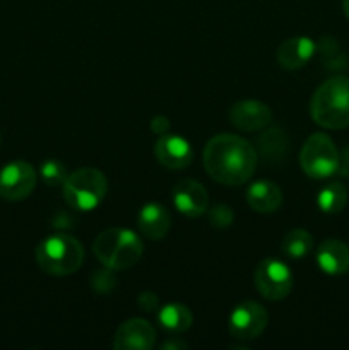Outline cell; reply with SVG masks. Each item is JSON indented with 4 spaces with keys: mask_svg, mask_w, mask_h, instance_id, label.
Listing matches in <instances>:
<instances>
[{
    "mask_svg": "<svg viewBox=\"0 0 349 350\" xmlns=\"http://www.w3.org/2000/svg\"><path fill=\"white\" fill-rule=\"evenodd\" d=\"M257 149L267 163H281L289 154V137L279 126H272L260 133L259 140H257Z\"/></svg>",
    "mask_w": 349,
    "mask_h": 350,
    "instance_id": "ac0fdd59",
    "label": "cell"
},
{
    "mask_svg": "<svg viewBox=\"0 0 349 350\" xmlns=\"http://www.w3.org/2000/svg\"><path fill=\"white\" fill-rule=\"evenodd\" d=\"M151 130H153L154 133H157V135H163V133H166L168 130H170V120L163 115L154 116V118L151 120Z\"/></svg>",
    "mask_w": 349,
    "mask_h": 350,
    "instance_id": "d4e9b609",
    "label": "cell"
},
{
    "mask_svg": "<svg viewBox=\"0 0 349 350\" xmlns=\"http://www.w3.org/2000/svg\"><path fill=\"white\" fill-rule=\"evenodd\" d=\"M318 207L325 214H337L346 207L348 202V191L341 183H331L322 188L317 197Z\"/></svg>",
    "mask_w": 349,
    "mask_h": 350,
    "instance_id": "44dd1931",
    "label": "cell"
},
{
    "mask_svg": "<svg viewBox=\"0 0 349 350\" xmlns=\"http://www.w3.org/2000/svg\"><path fill=\"white\" fill-rule=\"evenodd\" d=\"M315 53V43L307 36H294L284 41L277 50V64L286 70H298L310 62Z\"/></svg>",
    "mask_w": 349,
    "mask_h": 350,
    "instance_id": "9a60e30c",
    "label": "cell"
},
{
    "mask_svg": "<svg viewBox=\"0 0 349 350\" xmlns=\"http://www.w3.org/2000/svg\"><path fill=\"white\" fill-rule=\"evenodd\" d=\"M300 164L305 174L315 180H324L337 173L341 157L335 144L327 133H313L303 144L300 152Z\"/></svg>",
    "mask_w": 349,
    "mask_h": 350,
    "instance_id": "8992f818",
    "label": "cell"
},
{
    "mask_svg": "<svg viewBox=\"0 0 349 350\" xmlns=\"http://www.w3.org/2000/svg\"><path fill=\"white\" fill-rule=\"evenodd\" d=\"M229 122L238 130L245 132H257L262 130L272 122V109L262 101L257 99H243L235 103L229 108Z\"/></svg>",
    "mask_w": 349,
    "mask_h": 350,
    "instance_id": "30bf717a",
    "label": "cell"
},
{
    "mask_svg": "<svg viewBox=\"0 0 349 350\" xmlns=\"http://www.w3.org/2000/svg\"><path fill=\"white\" fill-rule=\"evenodd\" d=\"M246 202L259 214H272L283 204V191L274 181L259 180L246 190Z\"/></svg>",
    "mask_w": 349,
    "mask_h": 350,
    "instance_id": "2e32d148",
    "label": "cell"
},
{
    "mask_svg": "<svg viewBox=\"0 0 349 350\" xmlns=\"http://www.w3.org/2000/svg\"><path fill=\"white\" fill-rule=\"evenodd\" d=\"M204 167L209 176L226 187H238L253 176L257 149L235 133L212 137L204 149Z\"/></svg>",
    "mask_w": 349,
    "mask_h": 350,
    "instance_id": "6da1fadb",
    "label": "cell"
},
{
    "mask_svg": "<svg viewBox=\"0 0 349 350\" xmlns=\"http://www.w3.org/2000/svg\"><path fill=\"white\" fill-rule=\"evenodd\" d=\"M36 262L50 275H70L81 269L84 248L79 239L68 234L48 236L36 246Z\"/></svg>",
    "mask_w": 349,
    "mask_h": 350,
    "instance_id": "277c9868",
    "label": "cell"
},
{
    "mask_svg": "<svg viewBox=\"0 0 349 350\" xmlns=\"http://www.w3.org/2000/svg\"><path fill=\"white\" fill-rule=\"evenodd\" d=\"M313 248V236L305 229H293L283 239L281 250L289 258H305Z\"/></svg>",
    "mask_w": 349,
    "mask_h": 350,
    "instance_id": "ffe728a7",
    "label": "cell"
},
{
    "mask_svg": "<svg viewBox=\"0 0 349 350\" xmlns=\"http://www.w3.org/2000/svg\"><path fill=\"white\" fill-rule=\"evenodd\" d=\"M144 245L130 229L112 228L99 232L92 245L96 258L112 270H127L139 262Z\"/></svg>",
    "mask_w": 349,
    "mask_h": 350,
    "instance_id": "3957f363",
    "label": "cell"
},
{
    "mask_svg": "<svg viewBox=\"0 0 349 350\" xmlns=\"http://www.w3.org/2000/svg\"><path fill=\"white\" fill-rule=\"evenodd\" d=\"M108 180L96 167H81L67 176L64 198L74 211L88 212L98 207L106 197Z\"/></svg>",
    "mask_w": 349,
    "mask_h": 350,
    "instance_id": "5b68a950",
    "label": "cell"
},
{
    "mask_svg": "<svg viewBox=\"0 0 349 350\" xmlns=\"http://www.w3.org/2000/svg\"><path fill=\"white\" fill-rule=\"evenodd\" d=\"M41 180L44 181V185L48 187H64L65 180H67L68 173L67 167L57 159H48L41 164Z\"/></svg>",
    "mask_w": 349,
    "mask_h": 350,
    "instance_id": "7402d4cb",
    "label": "cell"
},
{
    "mask_svg": "<svg viewBox=\"0 0 349 350\" xmlns=\"http://www.w3.org/2000/svg\"><path fill=\"white\" fill-rule=\"evenodd\" d=\"M342 9H344L346 17L349 19V0H342Z\"/></svg>",
    "mask_w": 349,
    "mask_h": 350,
    "instance_id": "4316f807",
    "label": "cell"
},
{
    "mask_svg": "<svg viewBox=\"0 0 349 350\" xmlns=\"http://www.w3.org/2000/svg\"><path fill=\"white\" fill-rule=\"evenodd\" d=\"M0 140H2V137H0Z\"/></svg>",
    "mask_w": 349,
    "mask_h": 350,
    "instance_id": "83f0119b",
    "label": "cell"
},
{
    "mask_svg": "<svg viewBox=\"0 0 349 350\" xmlns=\"http://www.w3.org/2000/svg\"><path fill=\"white\" fill-rule=\"evenodd\" d=\"M317 263L328 275L346 273L349 270V248L339 239H325L317 250Z\"/></svg>",
    "mask_w": 349,
    "mask_h": 350,
    "instance_id": "e0dca14e",
    "label": "cell"
},
{
    "mask_svg": "<svg viewBox=\"0 0 349 350\" xmlns=\"http://www.w3.org/2000/svg\"><path fill=\"white\" fill-rule=\"evenodd\" d=\"M154 154L159 164H163L168 170H185L190 166L194 159V150H192L190 142L180 135H171V133H163L157 139Z\"/></svg>",
    "mask_w": 349,
    "mask_h": 350,
    "instance_id": "4fadbf2b",
    "label": "cell"
},
{
    "mask_svg": "<svg viewBox=\"0 0 349 350\" xmlns=\"http://www.w3.org/2000/svg\"><path fill=\"white\" fill-rule=\"evenodd\" d=\"M36 187V170L26 161H14L0 171V197L9 202L24 200Z\"/></svg>",
    "mask_w": 349,
    "mask_h": 350,
    "instance_id": "ba28073f",
    "label": "cell"
},
{
    "mask_svg": "<svg viewBox=\"0 0 349 350\" xmlns=\"http://www.w3.org/2000/svg\"><path fill=\"white\" fill-rule=\"evenodd\" d=\"M157 304H159L157 296L154 293H149V291H144V293H140L139 297H137V306L142 311L157 310Z\"/></svg>",
    "mask_w": 349,
    "mask_h": 350,
    "instance_id": "cb8c5ba5",
    "label": "cell"
},
{
    "mask_svg": "<svg viewBox=\"0 0 349 350\" xmlns=\"http://www.w3.org/2000/svg\"><path fill=\"white\" fill-rule=\"evenodd\" d=\"M187 347V344H183V342H166V344L163 345V349H185Z\"/></svg>",
    "mask_w": 349,
    "mask_h": 350,
    "instance_id": "484cf974",
    "label": "cell"
},
{
    "mask_svg": "<svg viewBox=\"0 0 349 350\" xmlns=\"http://www.w3.org/2000/svg\"><path fill=\"white\" fill-rule=\"evenodd\" d=\"M269 323L266 308L253 301H245L231 311L228 320L229 334L242 340H252L262 335Z\"/></svg>",
    "mask_w": 349,
    "mask_h": 350,
    "instance_id": "9c48e42d",
    "label": "cell"
},
{
    "mask_svg": "<svg viewBox=\"0 0 349 350\" xmlns=\"http://www.w3.org/2000/svg\"><path fill=\"white\" fill-rule=\"evenodd\" d=\"M157 320L164 330L171 332V334H181L192 327L194 317L187 306L180 303H171L161 308L157 313Z\"/></svg>",
    "mask_w": 349,
    "mask_h": 350,
    "instance_id": "d6986e66",
    "label": "cell"
},
{
    "mask_svg": "<svg viewBox=\"0 0 349 350\" xmlns=\"http://www.w3.org/2000/svg\"><path fill=\"white\" fill-rule=\"evenodd\" d=\"M173 204L185 217H201L207 211V190L198 181L185 178L173 187Z\"/></svg>",
    "mask_w": 349,
    "mask_h": 350,
    "instance_id": "7c38bea8",
    "label": "cell"
},
{
    "mask_svg": "<svg viewBox=\"0 0 349 350\" xmlns=\"http://www.w3.org/2000/svg\"><path fill=\"white\" fill-rule=\"evenodd\" d=\"M137 228H139L140 234L144 238L151 239V241L163 239L171 228L170 212L163 205L151 202V204L144 205L140 208L139 219H137Z\"/></svg>",
    "mask_w": 349,
    "mask_h": 350,
    "instance_id": "5bb4252c",
    "label": "cell"
},
{
    "mask_svg": "<svg viewBox=\"0 0 349 350\" xmlns=\"http://www.w3.org/2000/svg\"><path fill=\"white\" fill-rule=\"evenodd\" d=\"M156 342V330L149 321L142 318H132L122 323L113 338L116 350H149Z\"/></svg>",
    "mask_w": 349,
    "mask_h": 350,
    "instance_id": "8fae6325",
    "label": "cell"
},
{
    "mask_svg": "<svg viewBox=\"0 0 349 350\" xmlns=\"http://www.w3.org/2000/svg\"><path fill=\"white\" fill-rule=\"evenodd\" d=\"M233 211L224 204H218L209 211V222L216 229H228L233 224Z\"/></svg>",
    "mask_w": 349,
    "mask_h": 350,
    "instance_id": "603a6c76",
    "label": "cell"
},
{
    "mask_svg": "<svg viewBox=\"0 0 349 350\" xmlns=\"http://www.w3.org/2000/svg\"><path fill=\"white\" fill-rule=\"evenodd\" d=\"M310 115L322 129L349 126V77L335 75L322 82L311 96Z\"/></svg>",
    "mask_w": 349,
    "mask_h": 350,
    "instance_id": "7a4b0ae2",
    "label": "cell"
},
{
    "mask_svg": "<svg viewBox=\"0 0 349 350\" xmlns=\"http://www.w3.org/2000/svg\"><path fill=\"white\" fill-rule=\"evenodd\" d=\"M255 287L266 299L281 301L293 289V273L289 267L277 258H266L257 265Z\"/></svg>",
    "mask_w": 349,
    "mask_h": 350,
    "instance_id": "52a82bcc",
    "label": "cell"
}]
</instances>
